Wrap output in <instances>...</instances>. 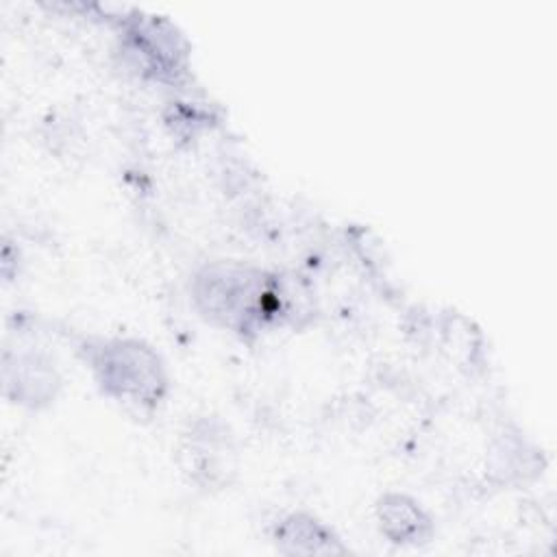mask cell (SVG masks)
Here are the masks:
<instances>
[{"label":"cell","instance_id":"3","mask_svg":"<svg viewBox=\"0 0 557 557\" xmlns=\"http://www.w3.org/2000/svg\"><path fill=\"white\" fill-rule=\"evenodd\" d=\"M381 520L385 531L396 540H416L422 537L426 529V518L422 511L407 498L394 496L381 505Z\"/></svg>","mask_w":557,"mask_h":557},{"label":"cell","instance_id":"2","mask_svg":"<svg viewBox=\"0 0 557 557\" xmlns=\"http://www.w3.org/2000/svg\"><path fill=\"white\" fill-rule=\"evenodd\" d=\"M102 387L135 403H154L165 389L163 368L157 355L139 342H111L96 357Z\"/></svg>","mask_w":557,"mask_h":557},{"label":"cell","instance_id":"1","mask_svg":"<svg viewBox=\"0 0 557 557\" xmlns=\"http://www.w3.org/2000/svg\"><path fill=\"white\" fill-rule=\"evenodd\" d=\"M196 298L211 318L248 331L278 313L283 296L278 283L244 265H211L196 281Z\"/></svg>","mask_w":557,"mask_h":557}]
</instances>
